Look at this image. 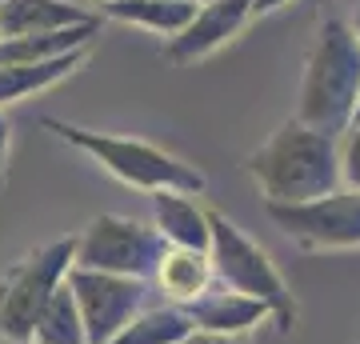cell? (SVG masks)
<instances>
[{
	"label": "cell",
	"mask_w": 360,
	"mask_h": 344,
	"mask_svg": "<svg viewBox=\"0 0 360 344\" xmlns=\"http://www.w3.org/2000/svg\"><path fill=\"white\" fill-rule=\"evenodd\" d=\"M248 177L257 180L264 204H309L333 196L345 184L340 136H328L304 120H284L257 153L248 156Z\"/></svg>",
	"instance_id": "obj_1"
},
{
	"label": "cell",
	"mask_w": 360,
	"mask_h": 344,
	"mask_svg": "<svg viewBox=\"0 0 360 344\" xmlns=\"http://www.w3.org/2000/svg\"><path fill=\"white\" fill-rule=\"evenodd\" d=\"M356 104H360V40L352 32V25L324 20L316 28L309 60H304L296 120L345 141L348 128L356 125Z\"/></svg>",
	"instance_id": "obj_2"
},
{
	"label": "cell",
	"mask_w": 360,
	"mask_h": 344,
	"mask_svg": "<svg viewBox=\"0 0 360 344\" xmlns=\"http://www.w3.org/2000/svg\"><path fill=\"white\" fill-rule=\"evenodd\" d=\"M44 128H52L60 141H68L72 148L89 153L104 172H112L116 180H124L129 189L141 192H205V172H196L193 165H184L180 156L165 153L148 141H132V136H112V132H92V128H77L65 120H44Z\"/></svg>",
	"instance_id": "obj_3"
},
{
	"label": "cell",
	"mask_w": 360,
	"mask_h": 344,
	"mask_svg": "<svg viewBox=\"0 0 360 344\" xmlns=\"http://www.w3.org/2000/svg\"><path fill=\"white\" fill-rule=\"evenodd\" d=\"M77 268V236L40 244L37 253L16 260L0 281V336L4 340H32L40 312L68 284Z\"/></svg>",
	"instance_id": "obj_4"
},
{
	"label": "cell",
	"mask_w": 360,
	"mask_h": 344,
	"mask_svg": "<svg viewBox=\"0 0 360 344\" xmlns=\"http://www.w3.org/2000/svg\"><path fill=\"white\" fill-rule=\"evenodd\" d=\"M208 220H212V248H208V256H212V268H217V284L269 305L276 329H292V320H296L292 293L284 288L281 272L269 260V253L252 236H245L224 212H217V208H208Z\"/></svg>",
	"instance_id": "obj_5"
},
{
	"label": "cell",
	"mask_w": 360,
	"mask_h": 344,
	"mask_svg": "<svg viewBox=\"0 0 360 344\" xmlns=\"http://www.w3.org/2000/svg\"><path fill=\"white\" fill-rule=\"evenodd\" d=\"M168 253V241L156 224L132 217H96L89 229L77 236V268L92 272H112V276H132V281H153L160 260Z\"/></svg>",
	"instance_id": "obj_6"
},
{
	"label": "cell",
	"mask_w": 360,
	"mask_h": 344,
	"mask_svg": "<svg viewBox=\"0 0 360 344\" xmlns=\"http://www.w3.org/2000/svg\"><path fill=\"white\" fill-rule=\"evenodd\" d=\"M269 217L309 253L360 248V192L345 189L309 204H269Z\"/></svg>",
	"instance_id": "obj_7"
},
{
	"label": "cell",
	"mask_w": 360,
	"mask_h": 344,
	"mask_svg": "<svg viewBox=\"0 0 360 344\" xmlns=\"http://www.w3.org/2000/svg\"><path fill=\"white\" fill-rule=\"evenodd\" d=\"M68 284L80 300L89 344H112L120 332L132 324V317L144 312V293L148 281L132 276H112V272H92V268H72Z\"/></svg>",
	"instance_id": "obj_8"
},
{
	"label": "cell",
	"mask_w": 360,
	"mask_h": 344,
	"mask_svg": "<svg viewBox=\"0 0 360 344\" xmlns=\"http://www.w3.org/2000/svg\"><path fill=\"white\" fill-rule=\"evenodd\" d=\"M252 16H257V0H217V4H205V8H196L193 25L165 44V56L172 64L205 60L217 49H224Z\"/></svg>",
	"instance_id": "obj_9"
},
{
	"label": "cell",
	"mask_w": 360,
	"mask_h": 344,
	"mask_svg": "<svg viewBox=\"0 0 360 344\" xmlns=\"http://www.w3.org/2000/svg\"><path fill=\"white\" fill-rule=\"evenodd\" d=\"M184 308H188L196 332L212 336V340H232V336L248 332L252 324H260L264 317H272L269 305H260V300H252L245 293H232L224 284H212L200 300H193V305H184Z\"/></svg>",
	"instance_id": "obj_10"
},
{
	"label": "cell",
	"mask_w": 360,
	"mask_h": 344,
	"mask_svg": "<svg viewBox=\"0 0 360 344\" xmlns=\"http://www.w3.org/2000/svg\"><path fill=\"white\" fill-rule=\"evenodd\" d=\"M153 224L168 241V248H212V220L208 208L188 196V192H153Z\"/></svg>",
	"instance_id": "obj_11"
},
{
	"label": "cell",
	"mask_w": 360,
	"mask_h": 344,
	"mask_svg": "<svg viewBox=\"0 0 360 344\" xmlns=\"http://www.w3.org/2000/svg\"><path fill=\"white\" fill-rule=\"evenodd\" d=\"M101 16H92L80 4L68 0H8L4 20H0V40L13 37H44V32H65L77 25H92Z\"/></svg>",
	"instance_id": "obj_12"
},
{
	"label": "cell",
	"mask_w": 360,
	"mask_h": 344,
	"mask_svg": "<svg viewBox=\"0 0 360 344\" xmlns=\"http://www.w3.org/2000/svg\"><path fill=\"white\" fill-rule=\"evenodd\" d=\"M84 60H89V49L68 52V56H56V60H44V64H0V108L28 101L37 92H49L52 84L72 77Z\"/></svg>",
	"instance_id": "obj_13"
},
{
	"label": "cell",
	"mask_w": 360,
	"mask_h": 344,
	"mask_svg": "<svg viewBox=\"0 0 360 344\" xmlns=\"http://www.w3.org/2000/svg\"><path fill=\"white\" fill-rule=\"evenodd\" d=\"M196 8H200L196 0H112L101 13L108 20H124V25L148 28V32H160V37L172 40L193 25Z\"/></svg>",
	"instance_id": "obj_14"
},
{
	"label": "cell",
	"mask_w": 360,
	"mask_h": 344,
	"mask_svg": "<svg viewBox=\"0 0 360 344\" xmlns=\"http://www.w3.org/2000/svg\"><path fill=\"white\" fill-rule=\"evenodd\" d=\"M217 281V268H212V256L196 253V248H168L160 268H156V284L165 288L176 305H193L212 288Z\"/></svg>",
	"instance_id": "obj_15"
},
{
	"label": "cell",
	"mask_w": 360,
	"mask_h": 344,
	"mask_svg": "<svg viewBox=\"0 0 360 344\" xmlns=\"http://www.w3.org/2000/svg\"><path fill=\"white\" fill-rule=\"evenodd\" d=\"M193 336H200L188 317L184 305H160L144 308L141 317H132V324L112 344H188Z\"/></svg>",
	"instance_id": "obj_16"
},
{
	"label": "cell",
	"mask_w": 360,
	"mask_h": 344,
	"mask_svg": "<svg viewBox=\"0 0 360 344\" xmlns=\"http://www.w3.org/2000/svg\"><path fill=\"white\" fill-rule=\"evenodd\" d=\"M32 340L37 344H89L84 312H80V300H77V293H72V284H65V288L49 300V308H44L40 320H37Z\"/></svg>",
	"instance_id": "obj_17"
},
{
	"label": "cell",
	"mask_w": 360,
	"mask_h": 344,
	"mask_svg": "<svg viewBox=\"0 0 360 344\" xmlns=\"http://www.w3.org/2000/svg\"><path fill=\"white\" fill-rule=\"evenodd\" d=\"M340 165H345V184L360 192V120L348 128V136L340 141Z\"/></svg>",
	"instance_id": "obj_18"
},
{
	"label": "cell",
	"mask_w": 360,
	"mask_h": 344,
	"mask_svg": "<svg viewBox=\"0 0 360 344\" xmlns=\"http://www.w3.org/2000/svg\"><path fill=\"white\" fill-rule=\"evenodd\" d=\"M8 141H13V125H8V116L0 108V172H4V160H8Z\"/></svg>",
	"instance_id": "obj_19"
},
{
	"label": "cell",
	"mask_w": 360,
	"mask_h": 344,
	"mask_svg": "<svg viewBox=\"0 0 360 344\" xmlns=\"http://www.w3.org/2000/svg\"><path fill=\"white\" fill-rule=\"evenodd\" d=\"M281 4H288V0H257V16H269V13H276Z\"/></svg>",
	"instance_id": "obj_20"
},
{
	"label": "cell",
	"mask_w": 360,
	"mask_h": 344,
	"mask_svg": "<svg viewBox=\"0 0 360 344\" xmlns=\"http://www.w3.org/2000/svg\"><path fill=\"white\" fill-rule=\"evenodd\" d=\"M188 344H217V340H212V336H193Z\"/></svg>",
	"instance_id": "obj_21"
},
{
	"label": "cell",
	"mask_w": 360,
	"mask_h": 344,
	"mask_svg": "<svg viewBox=\"0 0 360 344\" xmlns=\"http://www.w3.org/2000/svg\"><path fill=\"white\" fill-rule=\"evenodd\" d=\"M352 32H356V40H360V4H356V20H352Z\"/></svg>",
	"instance_id": "obj_22"
},
{
	"label": "cell",
	"mask_w": 360,
	"mask_h": 344,
	"mask_svg": "<svg viewBox=\"0 0 360 344\" xmlns=\"http://www.w3.org/2000/svg\"><path fill=\"white\" fill-rule=\"evenodd\" d=\"M4 344H37V340H4Z\"/></svg>",
	"instance_id": "obj_23"
},
{
	"label": "cell",
	"mask_w": 360,
	"mask_h": 344,
	"mask_svg": "<svg viewBox=\"0 0 360 344\" xmlns=\"http://www.w3.org/2000/svg\"><path fill=\"white\" fill-rule=\"evenodd\" d=\"M196 4H200V8H205V4H217V0H196Z\"/></svg>",
	"instance_id": "obj_24"
},
{
	"label": "cell",
	"mask_w": 360,
	"mask_h": 344,
	"mask_svg": "<svg viewBox=\"0 0 360 344\" xmlns=\"http://www.w3.org/2000/svg\"><path fill=\"white\" fill-rule=\"evenodd\" d=\"M92 4H101V8H104V4H112V0H92Z\"/></svg>",
	"instance_id": "obj_25"
},
{
	"label": "cell",
	"mask_w": 360,
	"mask_h": 344,
	"mask_svg": "<svg viewBox=\"0 0 360 344\" xmlns=\"http://www.w3.org/2000/svg\"><path fill=\"white\" fill-rule=\"evenodd\" d=\"M356 120H360V104H356Z\"/></svg>",
	"instance_id": "obj_26"
},
{
	"label": "cell",
	"mask_w": 360,
	"mask_h": 344,
	"mask_svg": "<svg viewBox=\"0 0 360 344\" xmlns=\"http://www.w3.org/2000/svg\"><path fill=\"white\" fill-rule=\"evenodd\" d=\"M217 344H232V340H217Z\"/></svg>",
	"instance_id": "obj_27"
},
{
	"label": "cell",
	"mask_w": 360,
	"mask_h": 344,
	"mask_svg": "<svg viewBox=\"0 0 360 344\" xmlns=\"http://www.w3.org/2000/svg\"><path fill=\"white\" fill-rule=\"evenodd\" d=\"M0 344H4V336H0Z\"/></svg>",
	"instance_id": "obj_28"
}]
</instances>
